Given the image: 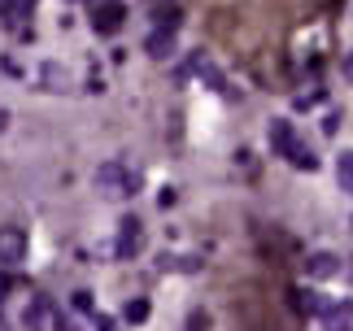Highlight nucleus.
<instances>
[{"label": "nucleus", "instance_id": "1a4fd4ad", "mask_svg": "<svg viewBox=\"0 0 353 331\" xmlns=\"http://www.w3.org/2000/svg\"><path fill=\"white\" fill-rule=\"evenodd\" d=\"M31 9H35V0H0V13H5L9 22H22Z\"/></svg>", "mask_w": 353, "mask_h": 331}, {"label": "nucleus", "instance_id": "0eeeda50", "mask_svg": "<svg viewBox=\"0 0 353 331\" xmlns=\"http://www.w3.org/2000/svg\"><path fill=\"white\" fill-rule=\"evenodd\" d=\"M305 274H314V279H327V274H336V257L332 253H314L305 261Z\"/></svg>", "mask_w": 353, "mask_h": 331}, {"label": "nucleus", "instance_id": "f257e3e1", "mask_svg": "<svg viewBox=\"0 0 353 331\" xmlns=\"http://www.w3.org/2000/svg\"><path fill=\"white\" fill-rule=\"evenodd\" d=\"M270 148H275V157H283L296 170H319V157L310 153V144H301V135H296V127L288 118L270 122Z\"/></svg>", "mask_w": 353, "mask_h": 331}, {"label": "nucleus", "instance_id": "ddd939ff", "mask_svg": "<svg viewBox=\"0 0 353 331\" xmlns=\"http://www.w3.org/2000/svg\"><path fill=\"white\" fill-rule=\"evenodd\" d=\"M127 319L131 323H144L148 319V301H131V305H127Z\"/></svg>", "mask_w": 353, "mask_h": 331}, {"label": "nucleus", "instance_id": "20e7f679", "mask_svg": "<svg viewBox=\"0 0 353 331\" xmlns=\"http://www.w3.org/2000/svg\"><path fill=\"white\" fill-rule=\"evenodd\" d=\"M323 319V331H353V301H336V305H327L319 314Z\"/></svg>", "mask_w": 353, "mask_h": 331}, {"label": "nucleus", "instance_id": "f8f14e48", "mask_svg": "<svg viewBox=\"0 0 353 331\" xmlns=\"http://www.w3.org/2000/svg\"><path fill=\"white\" fill-rule=\"evenodd\" d=\"M183 331H210V314L205 310H192V314H188V323H183Z\"/></svg>", "mask_w": 353, "mask_h": 331}, {"label": "nucleus", "instance_id": "6e6552de", "mask_svg": "<svg viewBox=\"0 0 353 331\" xmlns=\"http://www.w3.org/2000/svg\"><path fill=\"white\" fill-rule=\"evenodd\" d=\"M170 48H174V31H166V26H161L157 35H148V57H166Z\"/></svg>", "mask_w": 353, "mask_h": 331}, {"label": "nucleus", "instance_id": "4468645a", "mask_svg": "<svg viewBox=\"0 0 353 331\" xmlns=\"http://www.w3.org/2000/svg\"><path fill=\"white\" fill-rule=\"evenodd\" d=\"M5 127H9V109L0 105V131H5Z\"/></svg>", "mask_w": 353, "mask_h": 331}, {"label": "nucleus", "instance_id": "7ed1b4c3", "mask_svg": "<svg viewBox=\"0 0 353 331\" xmlns=\"http://www.w3.org/2000/svg\"><path fill=\"white\" fill-rule=\"evenodd\" d=\"M101 183L110 188V197H131L140 179H135V174H127V170H122L118 161H110V166H105V170H101Z\"/></svg>", "mask_w": 353, "mask_h": 331}, {"label": "nucleus", "instance_id": "423d86ee", "mask_svg": "<svg viewBox=\"0 0 353 331\" xmlns=\"http://www.w3.org/2000/svg\"><path fill=\"white\" fill-rule=\"evenodd\" d=\"M122 18H127V9H122L118 0H110V5H101V9H97V18H92V26H97L101 35H114L118 26H122Z\"/></svg>", "mask_w": 353, "mask_h": 331}, {"label": "nucleus", "instance_id": "2eb2a0df", "mask_svg": "<svg viewBox=\"0 0 353 331\" xmlns=\"http://www.w3.org/2000/svg\"><path fill=\"white\" fill-rule=\"evenodd\" d=\"M345 74L353 79V52H349V57H345Z\"/></svg>", "mask_w": 353, "mask_h": 331}, {"label": "nucleus", "instance_id": "39448f33", "mask_svg": "<svg viewBox=\"0 0 353 331\" xmlns=\"http://www.w3.org/2000/svg\"><path fill=\"white\" fill-rule=\"evenodd\" d=\"M140 244H144L140 218H122V236H118V257H131V253H140Z\"/></svg>", "mask_w": 353, "mask_h": 331}, {"label": "nucleus", "instance_id": "9d476101", "mask_svg": "<svg viewBox=\"0 0 353 331\" xmlns=\"http://www.w3.org/2000/svg\"><path fill=\"white\" fill-rule=\"evenodd\" d=\"M336 179H341L345 192H353V153H341V157H336Z\"/></svg>", "mask_w": 353, "mask_h": 331}, {"label": "nucleus", "instance_id": "f03ea898", "mask_svg": "<svg viewBox=\"0 0 353 331\" xmlns=\"http://www.w3.org/2000/svg\"><path fill=\"white\" fill-rule=\"evenodd\" d=\"M26 253H31V236H26V227L18 223H5L0 227V266H22Z\"/></svg>", "mask_w": 353, "mask_h": 331}, {"label": "nucleus", "instance_id": "9b49d317", "mask_svg": "<svg viewBox=\"0 0 353 331\" xmlns=\"http://www.w3.org/2000/svg\"><path fill=\"white\" fill-rule=\"evenodd\" d=\"M296 305H301L305 314H314V319H319L323 310H327V305H323V301H319V292H296Z\"/></svg>", "mask_w": 353, "mask_h": 331}]
</instances>
